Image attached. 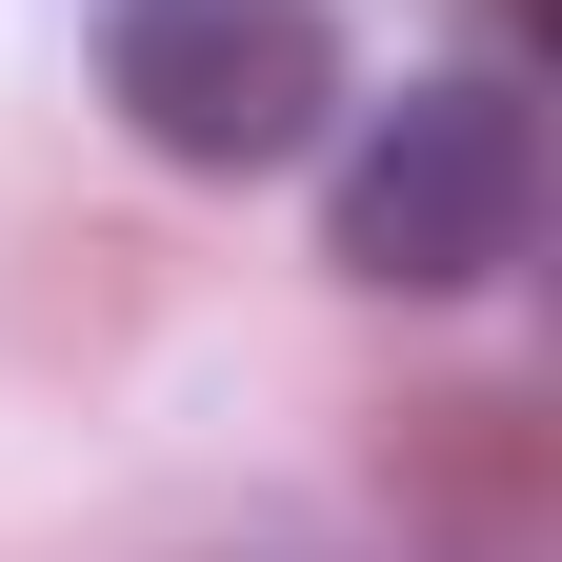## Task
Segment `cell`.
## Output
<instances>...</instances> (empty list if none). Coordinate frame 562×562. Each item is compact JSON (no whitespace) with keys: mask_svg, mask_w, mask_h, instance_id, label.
I'll return each mask as SVG.
<instances>
[{"mask_svg":"<svg viewBox=\"0 0 562 562\" xmlns=\"http://www.w3.org/2000/svg\"><path fill=\"white\" fill-rule=\"evenodd\" d=\"M542 241V101L482 81V60H422L402 101H362L341 140V201H322V261L382 281V302H482Z\"/></svg>","mask_w":562,"mask_h":562,"instance_id":"obj_1","label":"cell"},{"mask_svg":"<svg viewBox=\"0 0 562 562\" xmlns=\"http://www.w3.org/2000/svg\"><path fill=\"white\" fill-rule=\"evenodd\" d=\"M101 101L181 181H261L341 121V21L322 0H101Z\"/></svg>","mask_w":562,"mask_h":562,"instance_id":"obj_2","label":"cell"}]
</instances>
